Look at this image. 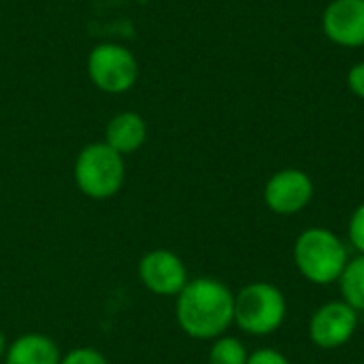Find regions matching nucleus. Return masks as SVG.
Segmentation results:
<instances>
[{
    "label": "nucleus",
    "instance_id": "obj_18",
    "mask_svg": "<svg viewBox=\"0 0 364 364\" xmlns=\"http://www.w3.org/2000/svg\"><path fill=\"white\" fill-rule=\"evenodd\" d=\"M6 348H9V343H6V339H4V335H2V331H0V360H2L4 354H6Z\"/></svg>",
    "mask_w": 364,
    "mask_h": 364
},
{
    "label": "nucleus",
    "instance_id": "obj_15",
    "mask_svg": "<svg viewBox=\"0 0 364 364\" xmlns=\"http://www.w3.org/2000/svg\"><path fill=\"white\" fill-rule=\"evenodd\" d=\"M60 364H109V360L94 348H75L62 356Z\"/></svg>",
    "mask_w": 364,
    "mask_h": 364
},
{
    "label": "nucleus",
    "instance_id": "obj_7",
    "mask_svg": "<svg viewBox=\"0 0 364 364\" xmlns=\"http://www.w3.org/2000/svg\"><path fill=\"white\" fill-rule=\"evenodd\" d=\"M314 179L301 168H284L269 177L264 203L275 215H296L314 198Z\"/></svg>",
    "mask_w": 364,
    "mask_h": 364
},
{
    "label": "nucleus",
    "instance_id": "obj_14",
    "mask_svg": "<svg viewBox=\"0 0 364 364\" xmlns=\"http://www.w3.org/2000/svg\"><path fill=\"white\" fill-rule=\"evenodd\" d=\"M348 239H350V245H352L358 254H364V203L356 207V211H354L352 218H350Z\"/></svg>",
    "mask_w": 364,
    "mask_h": 364
},
{
    "label": "nucleus",
    "instance_id": "obj_12",
    "mask_svg": "<svg viewBox=\"0 0 364 364\" xmlns=\"http://www.w3.org/2000/svg\"><path fill=\"white\" fill-rule=\"evenodd\" d=\"M341 301H346L358 314L364 311V254L350 258L341 277H339Z\"/></svg>",
    "mask_w": 364,
    "mask_h": 364
},
{
    "label": "nucleus",
    "instance_id": "obj_4",
    "mask_svg": "<svg viewBox=\"0 0 364 364\" xmlns=\"http://www.w3.org/2000/svg\"><path fill=\"white\" fill-rule=\"evenodd\" d=\"M126 179L124 156L107 143L85 145L75 160V183L81 194L94 200L113 198Z\"/></svg>",
    "mask_w": 364,
    "mask_h": 364
},
{
    "label": "nucleus",
    "instance_id": "obj_8",
    "mask_svg": "<svg viewBox=\"0 0 364 364\" xmlns=\"http://www.w3.org/2000/svg\"><path fill=\"white\" fill-rule=\"evenodd\" d=\"M141 284L158 296H177L190 282L183 260L171 250H151L139 262Z\"/></svg>",
    "mask_w": 364,
    "mask_h": 364
},
{
    "label": "nucleus",
    "instance_id": "obj_2",
    "mask_svg": "<svg viewBox=\"0 0 364 364\" xmlns=\"http://www.w3.org/2000/svg\"><path fill=\"white\" fill-rule=\"evenodd\" d=\"M292 258L294 267L309 284L331 286L339 282L350 254L339 235L324 226H314L296 237Z\"/></svg>",
    "mask_w": 364,
    "mask_h": 364
},
{
    "label": "nucleus",
    "instance_id": "obj_5",
    "mask_svg": "<svg viewBox=\"0 0 364 364\" xmlns=\"http://www.w3.org/2000/svg\"><path fill=\"white\" fill-rule=\"evenodd\" d=\"M92 83L107 94H124L139 79V62L130 49L117 43H100L87 55Z\"/></svg>",
    "mask_w": 364,
    "mask_h": 364
},
{
    "label": "nucleus",
    "instance_id": "obj_9",
    "mask_svg": "<svg viewBox=\"0 0 364 364\" xmlns=\"http://www.w3.org/2000/svg\"><path fill=\"white\" fill-rule=\"evenodd\" d=\"M322 32L339 47H364V0L328 2L322 13Z\"/></svg>",
    "mask_w": 364,
    "mask_h": 364
},
{
    "label": "nucleus",
    "instance_id": "obj_10",
    "mask_svg": "<svg viewBox=\"0 0 364 364\" xmlns=\"http://www.w3.org/2000/svg\"><path fill=\"white\" fill-rule=\"evenodd\" d=\"M147 139V124L134 111H122L111 117L105 132V143L115 149L117 154H134L145 145Z\"/></svg>",
    "mask_w": 364,
    "mask_h": 364
},
{
    "label": "nucleus",
    "instance_id": "obj_19",
    "mask_svg": "<svg viewBox=\"0 0 364 364\" xmlns=\"http://www.w3.org/2000/svg\"><path fill=\"white\" fill-rule=\"evenodd\" d=\"M360 364H364V363H360Z\"/></svg>",
    "mask_w": 364,
    "mask_h": 364
},
{
    "label": "nucleus",
    "instance_id": "obj_1",
    "mask_svg": "<svg viewBox=\"0 0 364 364\" xmlns=\"http://www.w3.org/2000/svg\"><path fill=\"white\" fill-rule=\"evenodd\" d=\"M179 328L198 341H213L235 324V294L213 277H196L177 294Z\"/></svg>",
    "mask_w": 364,
    "mask_h": 364
},
{
    "label": "nucleus",
    "instance_id": "obj_16",
    "mask_svg": "<svg viewBox=\"0 0 364 364\" xmlns=\"http://www.w3.org/2000/svg\"><path fill=\"white\" fill-rule=\"evenodd\" d=\"M247 364H292L282 352L273 350V348H262L256 350L247 356Z\"/></svg>",
    "mask_w": 364,
    "mask_h": 364
},
{
    "label": "nucleus",
    "instance_id": "obj_6",
    "mask_svg": "<svg viewBox=\"0 0 364 364\" xmlns=\"http://www.w3.org/2000/svg\"><path fill=\"white\" fill-rule=\"evenodd\" d=\"M358 328V311L352 309L346 301L324 303L309 318V339L320 350H339L343 348Z\"/></svg>",
    "mask_w": 364,
    "mask_h": 364
},
{
    "label": "nucleus",
    "instance_id": "obj_17",
    "mask_svg": "<svg viewBox=\"0 0 364 364\" xmlns=\"http://www.w3.org/2000/svg\"><path fill=\"white\" fill-rule=\"evenodd\" d=\"M348 87H350V92L356 98H363L364 100V60L363 62H356L350 68V73H348Z\"/></svg>",
    "mask_w": 364,
    "mask_h": 364
},
{
    "label": "nucleus",
    "instance_id": "obj_3",
    "mask_svg": "<svg viewBox=\"0 0 364 364\" xmlns=\"http://www.w3.org/2000/svg\"><path fill=\"white\" fill-rule=\"evenodd\" d=\"M288 316L284 292L269 282H254L235 294V324L252 335L267 337L282 328Z\"/></svg>",
    "mask_w": 364,
    "mask_h": 364
},
{
    "label": "nucleus",
    "instance_id": "obj_13",
    "mask_svg": "<svg viewBox=\"0 0 364 364\" xmlns=\"http://www.w3.org/2000/svg\"><path fill=\"white\" fill-rule=\"evenodd\" d=\"M247 350L241 339L222 335L213 339L209 350V364H247Z\"/></svg>",
    "mask_w": 364,
    "mask_h": 364
},
{
    "label": "nucleus",
    "instance_id": "obj_11",
    "mask_svg": "<svg viewBox=\"0 0 364 364\" xmlns=\"http://www.w3.org/2000/svg\"><path fill=\"white\" fill-rule=\"evenodd\" d=\"M62 356L55 341L41 333L17 337L4 354V364H60Z\"/></svg>",
    "mask_w": 364,
    "mask_h": 364
}]
</instances>
